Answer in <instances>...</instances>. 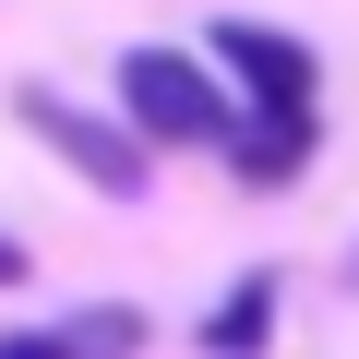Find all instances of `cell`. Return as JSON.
I'll use <instances>...</instances> for the list:
<instances>
[{"instance_id":"cell-4","label":"cell","mask_w":359,"mask_h":359,"mask_svg":"<svg viewBox=\"0 0 359 359\" xmlns=\"http://www.w3.org/2000/svg\"><path fill=\"white\" fill-rule=\"evenodd\" d=\"M132 347H144V311H120V299H96L72 323H36V335H0V359H132Z\"/></svg>"},{"instance_id":"cell-1","label":"cell","mask_w":359,"mask_h":359,"mask_svg":"<svg viewBox=\"0 0 359 359\" xmlns=\"http://www.w3.org/2000/svg\"><path fill=\"white\" fill-rule=\"evenodd\" d=\"M120 108H132V144H228L240 132V108L180 48H120Z\"/></svg>"},{"instance_id":"cell-6","label":"cell","mask_w":359,"mask_h":359,"mask_svg":"<svg viewBox=\"0 0 359 359\" xmlns=\"http://www.w3.org/2000/svg\"><path fill=\"white\" fill-rule=\"evenodd\" d=\"M264 323H276V276H240V287L204 311V347H216V359H252V347H264Z\"/></svg>"},{"instance_id":"cell-5","label":"cell","mask_w":359,"mask_h":359,"mask_svg":"<svg viewBox=\"0 0 359 359\" xmlns=\"http://www.w3.org/2000/svg\"><path fill=\"white\" fill-rule=\"evenodd\" d=\"M228 168L252 180V192H287V180L311 168V120H264V108H252V120L228 132Z\"/></svg>"},{"instance_id":"cell-3","label":"cell","mask_w":359,"mask_h":359,"mask_svg":"<svg viewBox=\"0 0 359 359\" xmlns=\"http://www.w3.org/2000/svg\"><path fill=\"white\" fill-rule=\"evenodd\" d=\"M204 48H216V60L240 72V96H252L264 120H311V48H299L287 25H240V13H228V25L204 36Z\"/></svg>"},{"instance_id":"cell-7","label":"cell","mask_w":359,"mask_h":359,"mask_svg":"<svg viewBox=\"0 0 359 359\" xmlns=\"http://www.w3.org/2000/svg\"><path fill=\"white\" fill-rule=\"evenodd\" d=\"M13 276H25V240H0V287H13Z\"/></svg>"},{"instance_id":"cell-2","label":"cell","mask_w":359,"mask_h":359,"mask_svg":"<svg viewBox=\"0 0 359 359\" xmlns=\"http://www.w3.org/2000/svg\"><path fill=\"white\" fill-rule=\"evenodd\" d=\"M13 108H25V132H36V144H48L72 180H96L108 204H144V144H132V132H108L96 108H72L60 84H25Z\"/></svg>"}]
</instances>
